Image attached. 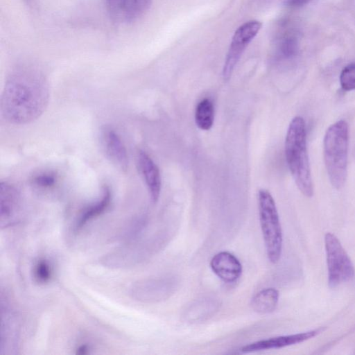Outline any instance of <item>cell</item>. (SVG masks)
Returning <instances> with one entry per match:
<instances>
[{"label":"cell","instance_id":"1","mask_svg":"<svg viewBox=\"0 0 355 355\" xmlns=\"http://www.w3.org/2000/svg\"><path fill=\"white\" fill-rule=\"evenodd\" d=\"M50 90L38 70L23 67L7 78L1 98V113L8 123L24 125L38 119L47 107Z\"/></svg>","mask_w":355,"mask_h":355},{"label":"cell","instance_id":"2","mask_svg":"<svg viewBox=\"0 0 355 355\" xmlns=\"http://www.w3.org/2000/svg\"><path fill=\"white\" fill-rule=\"evenodd\" d=\"M285 155L290 172L299 190L306 197L313 194L306 146L305 122L301 116L289 123L285 138Z\"/></svg>","mask_w":355,"mask_h":355},{"label":"cell","instance_id":"3","mask_svg":"<svg viewBox=\"0 0 355 355\" xmlns=\"http://www.w3.org/2000/svg\"><path fill=\"white\" fill-rule=\"evenodd\" d=\"M349 126L339 120L327 130L323 141L324 164L331 185L339 189L345 184L347 173Z\"/></svg>","mask_w":355,"mask_h":355},{"label":"cell","instance_id":"4","mask_svg":"<svg viewBox=\"0 0 355 355\" xmlns=\"http://www.w3.org/2000/svg\"><path fill=\"white\" fill-rule=\"evenodd\" d=\"M258 207L267 256L271 263H276L282 254V230L275 202L265 189H261L258 192Z\"/></svg>","mask_w":355,"mask_h":355},{"label":"cell","instance_id":"5","mask_svg":"<svg viewBox=\"0 0 355 355\" xmlns=\"http://www.w3.org/2000/svg\"><path fill=\"white\" fill-rule=\"evenodd\" d=\"M324 246L328 270V284L335 288L352 279L355 273L354 265L334 234L328 232L324 236Z\"/></svg>","mask_w":355,"mask_h":355},{"label":"cell","instance_id":"6","mask_svg":"<svg viewBox=\"0 0 355 355\" xmlns=\"http://www.w3.org/2000/svg\"><path fill=\"white\" fill-rule=\"evenodd\" d=\"M261 28V22L251 20L236 29L232 37L223 69V78L225 80L230 79L245 49Z\"/></svg>","mask_w":355,"mask_h":355},{"label":"cell","instance_id":"7","mask_svg":"<svg viewBox=\"0 0 355 355\" xmlns=\"http://www.w3.org/2000/svg\"><path fill=\"white\" fill-rule=\"evenodd\" d=\"M299 50L298 31L287 21L281 23L274 42L275 59L279 62L291 60L297 55Z\"/></svg>","mask_w":355,"mask_h":355},{"label":"cell","instance_id":"8","mask_svg":"<svg viewBox=\"0 0 355 355\" xmlns=\"http://www.w3.org/2000/svg\"><path fill=\"white\" fill-rule=\"evenodd\" d=\"M324 331V328H318L306 332L277 336L256 341L245 345L241 348L242 353L248 354L263 350L280 349L298 344L311 339Z\"/></svg>","mask_w":355,"mask_h":355},{"label":"cell","instance_id":"9","mask_svg":"<svg viewBox=\"0 0 355 355\" xmlns=\"http://www.w3.org/2000/svg\"><path fill=\"white\" fill-rule=\"evenodd\" d=\"M151 0H105L107 11L116 22L127 24L139 18L148 10Z\"/></svg>","mask_w":355,"mask_h":355},{"label":"cell","instance_id":"10","mask_svg":"<svg viewBox=\"0 0 355 355\" xmlns=\"http://www.w3.org/2000/svg\"><path fill=\"white\" fill-rule=\"evenodd\" d=\"M212 271L223 281L234 282L242 273V265L239 260L229 252H220L210 261Z\"/></svg>","mask_w":355,"mask_h":355},{"label":"cell","instance_id":"11","mask_svg":"<svg viewBox=\"0 0 355 355\" xmlns=\"http://www.w3.org/2000/svg\"><path fill=\"white\" fill-rule=\"evenodd\" d=\"M137 164L145 181L150 198L156 202L159 197L162 180L159 168L151 157L144 150L137 153Z\"/></svg>","mask_w":355,"mask_h":355},{"label":"cell","instance_id":"12","mask_svg":"<svg viewBox=\"0 0 355 355\" xmlns=\"http://www.w3.org/2000/svg\"><path fill=\"white\" fill-rule=\"evenodd\" d=\"M101 141L107 157L119 168L126 170L128 156L120 137L112 128L105 127L101 133Z\"/></svg>","mask_w":355,"mask_h":355},{"label":"cell","instance_id":"13","mask_svg":"<svg viewBox=\"0 0 355 355\" xmlns=\"http://www.w3.org/2000/svg\"><path fill=\"white\" fill-rule=\"evenodd\" d=\"M19 193L16 188L6 182L0 184V212L1 227L15 222L14 214L17 209Z\"/></svg>","mask_w":355,"mask_h":355},{"label":"cell","instance_id":"14","mask_svg":"<svg viewBox=\"0 0 355 355\" xmlns=\"http://www.w3.org/2000/svg\"><path fill=\"white\" fill-rule=\"evenodd\" d=\"M111 191L107 186H104L101 199L85 207L76 223L77 228L84 226L88 221L101 215L109 206L111 201Z\"/></svg>","mask_w":355,"mask_h":355},{"label":"cell","instance_id":"15","mask_svg":"<svg viewBox=\"0 0 355 355\" xmlns=\"http://www.w3.org/2000/svg\"><path fill=\"white\" fill-rule=\"evenodd\" d=\"M279 296L278 291L274 288L263 289L252 298V308L257 313H270L277 307Z\"/></svg>","mask_w":355,"mask_h":355},{"label":"cell","instance_id":"16","mask_svg":"<svg viewBox=\"0 0 355 355\" xmlns=\"http://www.w3.org/2000/svg\"><path fill=\"white\" fill-rule=\"evenodd\" d=\"M214 121V107L209 98L200 101L195 111V121L196 125L202 130H209Z\"/></svg>","mask_w":355,"mask_h":355},{"label":"cell","instance_id":"17","mask_svg":"<svg viewBox=\"0 0 355 355\" xmlns=\"http://www.w3.org/2000/svg\"><path fill=\"white\" fill-rule=\"evenodd\" d=\"M340 83L345 91L355 89V63L349 64L342 70Z\"/></svg>","mask_w":355,"mask_h":355},{"label":"cell","instance_id":"18","mask_svg":"<svg viewBox=\"0 0 355 355\" xmlns=\"http://www.w3.org/2000/svg\"><path fill=\"white\" fill-rule=\"evenodd\" d=\"M51 267L45 259H40L35 265L34 274L36 279L40 283L47 282L51 277Z\"/></svg>","mask_w":355,"mask_h":355},{"label":"cell","instance_id":"19","mask_svg":"<svg viewBox=\"0 0 355 355\" xmlns=\"http://www.w3.org/2000/svg\"><path fill=\"white\" fill-rule=\"evenodd\" d=\"M56 181L57 175L53 172H43L35 175L32 179L35 185L42 188H50Z\"/></svg>","mask_w":355,"mask_h":355},{"label":"cell","instance_id":"20","mask_svg":"<svg viewBox=\"0 0 355 355\" xmlns=\"http://www.w3.org/2000/svg\"><path fill=\"white\" fill-rule=\"evenodd\" d=\"M313 0H284L285 3L290 7L297 8L303 6Z\"/></svg>","mask_w":355,"mask_h":355},{"label":"cell","instance_id":"21","mask_svg":"<svg viewBox=\"0 0 355 355\" xmlns=\"http://www.w3.org/2000/svg\"><path fill=\"white\" fill-rule=\"evenodd\" d=\"M89 347L87 345H82L78 347L77 349V354H85L88 352Z\"/></svg>","mask_w":355,"mask_h":355}]
</instances>
